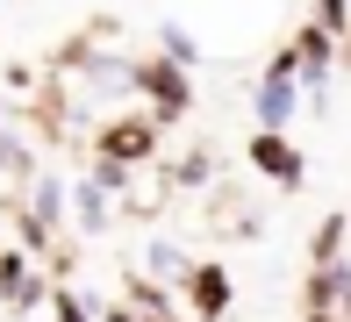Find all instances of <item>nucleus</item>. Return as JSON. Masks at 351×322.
Segmentation results:
<instances>
[{"label": "nucleus", "instance_id": "nucleus-2", "mask_svg": "<svg viewBox=\"0 0 351 322\" xmlns=\"http://www.w3.org/2000/svg\"><path fill=\"white\" fill-rule=\"evenodd\" d=\"M251 158H258V172H265V179H287V186L301 179V158L287 151V143L273 136V129H265V136H258V151H251Z\"/></svg>", "mask_w": 351, "mask_h": 322}, {"label": "nucleus", "instance_id": "nucleus-9", "mask_svg": "<svg viewBox=\"0 0 351 322\" xmlns=\"http://www.w3.org/2000/svg\"><path fill=\"white\" fill-rule=\"evenodd\" d=\"M108 322H130V315H108Z\"/></svg>", "mask_w": 351, "mask_h": 322}, {"label": "nucleus", "instance_id": "nucleus-1", "mask_svg": "<svg viewBox=\"0 0 351 322\" xmlns=\"http://www.w3.org/2000/svg\"><path fill=\"white\" fill-rule=\"evenodd\" d=\"M287 122H294V64H273V72H265V86H258V129H273V136H280V129Z\"/></svg>", "mask_w": 351, "mask_h": 322}, {"label": "nucleus", "instance_id": "nucleus-7", "mask_svg": "<svg viewBox=\"0 0 351 322\" xmlns=\"http://www.w3.org/2000/svg\"><path fill=\"white\" fill-rule=\"evenodd\" d=\"M58 322H86V315H79V301H72V294H58Z\"/></svg>", "mask_w": 351, "mask_h": 322}, {"label": "nucleus", "instance_id": "nucleus-6", "mask_svg": "<svg viewBox=\"0 0 351 322\" xmlns=\"http://www.w3.org/2000/svg\"><path fill=\"white\" fill-rule=\"evenodd\" d=\"M194 286H201V308H208V315L230 301V286H222V272H215V265H201V280H194Z\"/></svg>", "mask_w": 351, "mask_h": 322}, {"label": "nucleus", "instance_id": "nucleus-8", "mask_svg": "<svg viewBox=\"0 0 351 322\" xmlns=\"http://www.w3.org/2000/svg\"><path fill=\"white\" fill-rule=\"evenodd\" d=\"M344 14H351V8H344V0H323V22H330V29H337V22H344Z\"/></svg>", "mask_w": 351, "mask_h": 322}, {"label": "nucleus", "instance_id": "nucleus-4", "mask_svg": "<svg viewBox=\"0 0 351 322\" xmlns=\"http://www.w3.org/2000/svg\"><path fill=\"white\" fill-rule=\"evenodd\" d=\"M0 286H8V301H36V286H29V265H22V258H8V265H0Z\"/></svg>", "mask_w": 351, "mask_h": 322}, {"label": "nucleus", "instance_id": "nucleus-3", "mask_svg": "<svg viewBox=\"0 0 351 322\" xmlns=\"http://www.w3.org/2000/svg\"><path fill=\"white\" fill-rule=\"evenodd\" d=\"M79 222H86V230H101V222H108V193H101V179L79 186Z\"/></svg>", "mask_w": 351, "mask_h": 322}, {"label": "nucleus", "instance_id": "nucleus-5", "mask_svg": "<svg viewBox=\"0 0 351 322\" xmlns=\"http://www.w3.org/2000/svg\"><path fill=\"white\" fill-rule=\"evenodd\" d=\"M58 215H65V186L43 179V186H36V222H58Z\"/></svg>", "mask_w": 351, "mask_h": 322}]
</instances>
